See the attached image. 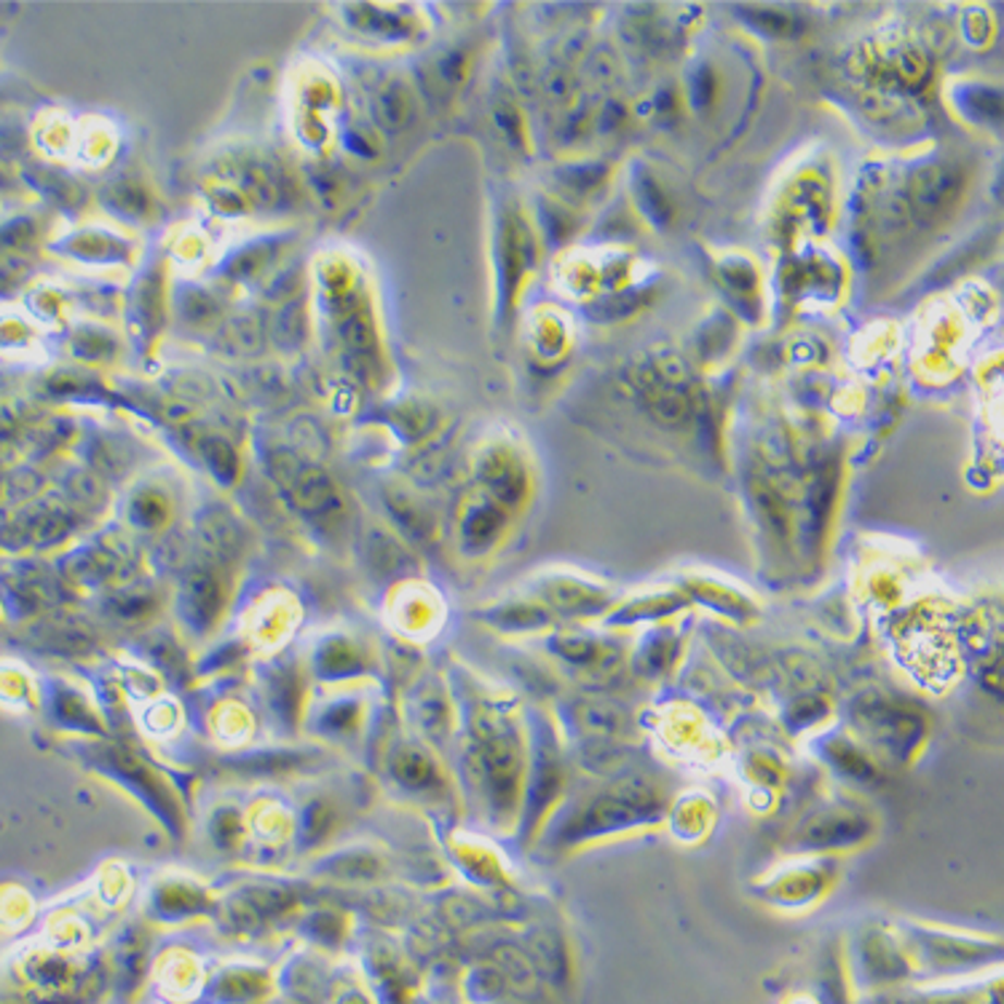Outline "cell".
Listing matches in <instances>:
<instances>
[{
    "label": "cell",
    "instance_id": "1",
    "mask_svg": "<svg viewBox=\"0 0 1004 1004\" xmlns=\"http://www.w3.org/2000/svg\"><path fill=\"white\" fill-rule=\"evenodd\" d=\"M105 752H108V756H105V769L113 774V780H119L121 785L130 787L137 798H145V804H148L156 815H161V820L167 822L169 831L177 833L183 817H180L177 804L172 801V796H169V791L161 785L159 778H156L139 758H134L130 750H124V747H108Z\"/></svg>",
    "mask_w": 1004,
    "mask_h": 1004
},
{
    "label": "cell",
    "instance_id": "2",
    "mask_svg": "<svg viewBox=\"0 0 1004 1004\" xmlns=\"http://www.w3.org/2000/svg\"><path fill=\"white\" fill-rule=\"evenodd\" d=\"M225 605V587L215 571L204 568L194 571L188 581L183 584V598H180V616L198 635L209 633L218 624Z\"/></svg>",
    "mask_w": 1004,
    "mask_h": 1004
},
{
    "label": "cell",
    "instance_id": "3",
    "mask_svg": "<svg viewBox=\"0 0 1004 1004\" xmlns=\"http://www.w3.org/2000/svg\"><path fill=\"white\" fill-rule=\"evenodd\" d=\"M163 515H167V504H163V501H156V504H154V499H150V493L139 495V499L132 504V517H134V523H137V525H145V528H154V525H161L163 519H167Z\"/></svg>",
    "mask_w": 1004,
    "mask_h": 1004
}]
</instances>
